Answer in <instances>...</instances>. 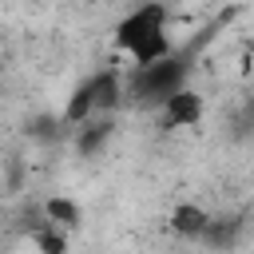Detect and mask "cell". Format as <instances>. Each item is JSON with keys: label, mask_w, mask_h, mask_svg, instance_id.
<instances>
[{"label": "cell", "mask_w": 254, "mask_h": 254, "mask_svg": "<svg viewBox=\"0 0 254 254\" xmlns=\"http://www.w3.org/2000/svg\"><path fill=\"white\" fill-rule=\"evenodd\" d=\"M115 48L131 60V67L155 64L159 56L175 52L171 36H167V8H163V0H143L127 16H119V24H115Z\"/></svg>", "instance_id": "6da1fadb"}, {"label": "cell", "mask_w": 254, "mask_h": 254, "mask_svg": "<svg viewBox=\"0 0 254 254\" xmlns=\"http://www.w3.org/2000/svg\"><path fill=\"white\" fill-rule=\"evenodd\" d=\"M234 238H238V222H230V218H210L202 230L206 246H234Z\"/></svg>", "instance_id": "ba28073f"}, {"label": "cell", "mask_w": 254, "mask_h": 254, "mask_svg": "<svg viewBox=\"0 0 254 254\" xmlns=\"http://www.w3.org/2000/svg\"><path fill=\"white\" fill-rule=\"evenodd\" d=\"M44 214H48V222H52V226H60V230L79 222V206H75L71 198H64V194L48 198V202H44Z\"/></svg>", "instance_id": "52a82bcc"}, {"label": "cell", "mask_w": 254, "mask_h": 254, "mask_svg": "<svg viewBox=\"0 0 254 254\" xmlns=\"http://www.w3.org/2000/svg\"><path fill=\"white\" fill-rule=\"evenodd\" d=\"M206 222H210V214H206L202 206H194V202H183V206L171 214V230L183 234V238H194V242H202Z\"/></svg>", "instance_id": "8992f818"}, {"label": "cell", "mask_w": 254, "mask_h": 254, "mask_svg": "<svg viewBox=\"0 0 254 254\" xmlns=\"http://www.w3.org/2000/svg\"><path fill=\"white\" fill-rule=\"evenodd\" d=\"M119 95H123V75H119V67H103V71H95L91 79H83L75 91H71V99L64 103V127H75V123H83V119H95V115H107L115 103H119Z\"/></svg>", "instance_id": "7a4b0ae2"}, {"label": "cell", "mask_w": 254, "mask_h": 254, "mask_svg": "<svg viewBox=\"0 0 254 254\" xmlns=\"http://www.w3.org/2000/svg\"><path fill=\"white\" fill-rule=\"evenodd\" d=\"M71 131H75V151H79L83 159H91V155H99V151L107 147V139H111V123H107V115H95V119H83V123H75Z\"/></svg>", "instance_id": "5b68a950"}, {"label": "cell", "mask_w": 254, "mask_h": 254, "mask_svg": "<svg viewBox=\"0 0 254 254\" xmlns=\"http://www.w3.org/2000/svg\"><path fill=\"white\" fill-rule=\"evenodd\" d=\"M155 111H159L163 127H194L206 107H202V95H198L194 87H179V91H171Z\"/></svg>", "instance_id": "277c9868"}, {"label": "cell", "mask_w": 254, "mask_h": 254, "mask_svg": "<svg viewBox=\"0 0 254 254\" xmlns=\"http://www.w3.org/2000/svg\"><path fill=\"white\" fill-rule=\"evenodd\" d=\"M238 131H254V99L246 103V111L238 115Z\"/></svg>", "instance_id": "9c48e42d"}, {"label": "cell", "mask_w": 254, "mask_h": 254, "mask_svg": "<svg viewBox=\"0 0 254 254\" xmlns=\"http://www.w3.org/2000/svg\"><path fill=\"white\" fill-rule=\"evenodd\" d=\"M187 71H190V60H187V56L167 52V56H159L155 64L131 67V83H127V91H131L139 103L159 107V103H163L171 91L187 87Z\"/></svg>", "instance_id": "3957f363"}]
</instances>
